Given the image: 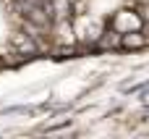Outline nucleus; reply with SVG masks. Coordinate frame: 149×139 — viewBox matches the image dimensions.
<instances>
[{"mask_svg":"<svg viewBox=\"0 0 149 139\" xmlns=\"http://www.w3.org/2000/svg\"><path fill=\"white\" fill-rule=\"evenodd\" d=\"M13 39L42 55L149 47V0H3Z\"/></svg>","mask_w":149,"mask_h":139,"instance_id":"obj_1","label":"nucleus"}]
</instances>
